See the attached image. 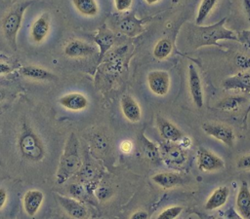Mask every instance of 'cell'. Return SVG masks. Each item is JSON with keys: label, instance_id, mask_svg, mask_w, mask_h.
Instances as JSON below:
<instances>
[{"label": "cell", "instance_id": "6da1fadb", "mask_svg": "<svg viewBox=\"0 0 250 219\" xmlns=\"http://www.w3.org/2000/svg\"><path fill=\"white\" fill-rule=\"evenodd\" d=\"M227 18H224L211 25H191L188 31V42L192 49L205 46H219L220 40L238 41L237 35L225 27Z\"/></svg>", "mask_w": 250, "mask_h": 219}, {"label": "cell", "instance_id": "7a4b0ae2", "mask_svg": "<svg viewBox=\"0 0 250 219\" xmlns=\"http://www.w3.org/2000/svg\"><path fill=\"white\" fill-rule=\"evenodd\" d=\"M82 166V160L79 152V141L76 135L71 132L64 144L62 154L60 158L56 174L58 184H62L76 174Z\"/></svg>", "mask_w": 250, "mask_h": 219}, {"label": "cell", "instance_id": "3957f363", "mask_svg": "<svg viewBox=\"0 0 250 219\" xmlns=\"http://www.w3.org/2000/svg\"><path fill=\"white\" fill-rule=\"evenodd\" d=\"M18 148L21 157L29 162H39L45 156V147L38 134L23 124L18 138Z\"/></svg>", "mask_w": 250, "mask_h": 219}, {"label": "cell", "instance_id": "277c9868", "mask_svg": "<svg viewBox=\"0 0 250 219\" xmlns=\"http://www.w3.org/2000/svg\"><path fill=\"white\" fill-rule=\"evenodd\" d=\"M32 3L33 1H23L15 5L8 11L1 20L3 35L13 50L17 49V36L21 26L24 13Z\"/></svg>", "mask_w": 250, "mask_h": 219}, {"label": "cell", "instance_id": "5b68a950", "mask_svg": "<svg viewBox=\"0 0 250 219\" xmlns=\"http://www.w3.org/2000/svg\"><path fill=\"white\" fill-rule=\"evenodd\" d=\"M160 159L166 165L173 168L182 167L187 162V152L179 143L164 142L159 147Z\"/></svg>", "mask_w": 250, "mask_h": 219}, {"label": "cell", "instance_id": "8992f818", "mask_svg": "<svg viewBox=\"0 0 250 219\" xmlns=\"http://www.w3.org/2000/svg\"><path fill=\"white\" fill-rule=\"evenodd\" d=\"M201 128L206 134L221 141L228 147H233L235 134L230 127L219 123H204Z\"/></svg>", "mask_w": 250, "mask_h": 219}, {"label": "cell", "instance_id": "52a82bcc", "mask_svg": "<svg viewBox=\"0 0 250 219\" xmlns=\"http://www.w3.org/2000/svg\"><path fill=\"white\" fill-rule=\"evenodd\" d=\"M196 159L198 168L204 172H214L225 167L224 160L204 147L198 148Z\"/></svg>", "mask_w": 250, "mask_h": 219}, {"label": "cell", "instance_id": "ba28073f", "mask_svg": "<svg viewBox=\"0 0 250 219\" xmlns=\"http://www.w3.org/2000/svg\"><path fill=\"white\" fill-rule=\"evenodd\" d=\"M147 86L152 93L164 96L168 93L171 85L170 74L165 70H152L146 77Z\"/></svg>", "mask_w": 250, "mask_h": 219}, {"label": "cell", "instance_id": "9c48e42d", "mask_svg": "<svg viewBox=\"0 0 250 219\" xmlns=\"http://www.w3.org/2000/svg\"><path fill=\"white\" fill-rule=\"evenodd\" d=\"M188 90L189 94L192 99V102L197 108H201L204 103L203 97V88L200 75L196 69V67L190 63L188 65Z\"/></svg>", "mask_w": 250, "mask_h": 219}, {"label": "cell", "instance_id": "30bf717a", "mask_svg": "<svg viewBox=\"0 0 250 219\" xmlns=\"http://www.w3.org/2000/svg\"><path fill=\"white\" fill-rule=\"evenodd\" d=\"M97 52V48L85 41L74 39L69 41L63 48V54L70 58L88 57Z\"/></svg>", "mask_w": 250, "mask_h": 219}, {"label": "cell", "instance_id": "8fae6325", "mask_svg": "<svg viewBox=\"0 0 250 219\" xmlns=\"http://www.w3.org/2000/svg\"><path fill=\"white\" fill-rule=\"evenodd\" d=\"M156 125L159 134L168 142L179 143L180 140L185 136L184 132L176 125L160 115L156 116Z\"/></svg>", "mask_w": 250, "mask_h": 219}, {"label": "cell", "instance_id": "7c38bea8", "mask_svg": "<svg viewBox=\"0 0 250 219\" xmlns=\"http://www.w3.org/2000/svg\"><path fill=\"white\" fill-rule=\"evenodd\" d=\"M146 22V18H138L135 13L132 12L123 17L119 21V30L128 37H136L144 31V24Z\"/></svg>", "mask_w": 250, "mask_h": 219}, {"label": "cell", "instance_id": "4fadbf2b", "mask_svg": "<svg viewBox=\"0 0 250 219\" xmlns=\"http://www.w3.org/2000/svg\"><path fill=\"white\" fill-rule=\"evenodd\" d=\"M57 199L62 208L74 219H85L88 215L87 208L78 200L71 197H63L57 195Z\"/></svg>", "mask_w": 250, "mask_h": 219}, {"label": "cell", "instance_id": "5bb4252c", "mask_svg": "<svg viewBox=\"0 0 250 219\" xmlns=\"http://www.w3.org/2000/svg\"><path fill=\"white\" fill-rule=\"evenodd\" d=\"M44 201V194L38 189L27 190L22 198V206L25 213L32 217L39 211Z\"/></svg>", "mask_w": 250, "mask_h": 219}, {"label": "cell", "instance_id": "9a60e30c", "mask_svg": "<svg viewBox=\"0 0 250 219\" xmlns=\"http://www.w3.org/2000/svg\"><path fill=\"white\" fill-rule=\"evenodd\" d=\"M222 86L227 91H238L243 92H250V72L241 71L233 76L226 78Z\"/></svg>", "mask_w": 250, "mask_h": 219}, {"label": "cell", "instance_id": "2e32d148", "mask_svg": "<svg viewBox=\"0 0 250 219\" xmlns=\"http://www.w3.org/2000/svg\"><path fill=\"white\" fill-rule=\"evenodd\" d=\"M50 31V16L48 13L41 14L30 27V37L34 43H42Z\"/></svg>", "mask_w": 250, "mask_h": 219}, {"label": "cell", "instance_id": "e0dca14e", "mask_svg": "<svg viewBox=\"0 0 250 219\" xmlns=\"http://www.w3.org/2000/svg\"><path fill=\"white\" fill-rule=\"evenodd\" d=\"M59 103L65 109L70 111H82L89 105V100L81 92H68L59 98Z\"/></svg>", "mask_w": 250, "mask_h": 219}, {"label": "cell", "instance_id": "ac0fdd59", "mask_svg": "<svg viewBox=\"0 0 250 219\" xmlns=\"http://www.w3.org/2000/svg\"><path fill=\"white\" fill-rule=\"evenodd\" d=\"M120 107L124 117L131 123H138L142 119V110L139 103L130 95L124 94L120 100Z\"/></svg>", "mask_w": 250, "mask_h": 219}, {"label": "cell", "instance_id": "d6986e66", "mask_svg": "<svg viewBox=\"0 0 250 219\" xmlns=\"http://www.w3.org/2000/svg\"><path fill=\"white\" fill-rule=\"evenodd\" d=\"M115 41L114 33L106 27V25H103L99 28L97 34L94 37V42L99 47V59L101 60L104 55L108 52V50L113 46Z\"/></svg>", "mask_w": 250, "mask_h": 219}, {"label": "cell", "instance_id": "ffe728a7", "mask_svg": "<svg viewBox=\"0 0 250 219\" xmlns=\"http://www.w3.org/2000/svg\"><path fill=\"white\" fill-rule=\"evenodd\" d=\"M235 211L243 219H250V189L245 181L241 183L236 195Z\"/></svg>", "mask_w": 250, "mask_h": 219}, {"label": "cell", "instance_id": "44dd1931", "mask_svg": "<svg viewBox=\"0 0 250 219\" xmlns=\"http://www.w3.org/2000/svg\"><path fill=\"white\" fill-rule=\"evenodd\" d=\"M20 73L27 79L36 81H54L57 79V76L54 73L44 67L36 65L22 66L20 68Z\"/></svg>", "mask_w": 250, "mask_h": 219}, {"label": "cell", "instance_id": "7402d4cb", "mask_svg": "<svg viewBox=\"0 0 250 219\" xmlns=\"http://www.w3.org/2000/svg\"><path fill=\"white\" fill-rule=\"evenodd\" d=\"M229 189L227 186H220L213 191L204 204L206 210H215L222 207L228 201Z\"/></svg>", "mask_w": 250, "mask_h": 219}, {"label": "cell", "instance_id": "603a6c76", "mask_svg": "<svg viewBox=\"0 0 250 219\" xmlns=\"http://www.w3.org/2000/svg\"><path fill=\"white\" fill-rule=\"evenodd\" d=\"M151 179L156 185L164 189H170L183 183V179L178 173L170 171L156 173L151 177Z\"/></svg>", "mask_w": 250, "mask_h": 219}, {"label": "cell", "instance_id": "cb8c5ba5", "mask_svg": "<svg viewBox=\"0 0 250 219\" xmlns=\"http://www.w3.org/2000/svg\"><path fill=\"white\" fill-rule=\"evenodd\" d=\"M247 98L244 95L232 94L222 98L217 104L216 108L225 112H235L243 104H245Z\"/></svg>", "mask_w": 250, "mask_h": 219}, {"label": "cell", "instance_id": "d4e9b609", "mask_svg": "<svg viewBox=\"0 0 250 219\" xmlns=\"http://www.w3.org/2000/svg\"><path fill=\"white\" fill-rule=\"evenodd\" d=\"M140 143L142 151L147 160H149L152 163H156L160 160L159 147L156 144H154V142L150 141L145 134H141Z\"/></svg>", "mask_w": 250, "mask_h": 219}, {"label": "cell", "instance_id": "484cf974", "mask_svg": "<svg viewBox=\"0 0 250 219\" xmlns=\"http://www.w3.org/2000/svg\"><path fill=\"white\" fill-rule=\"evenodd\" d=\"M74 8L83 16L95 17L99 13V6L96 0H71Z\"/></svg>", "mask_w": 250, "mask_h": 219}, {"label": "cell", "instance_id": "4316f807", "mask_svg": "<svg viewBox=\"0 0 250 219\" xmlns=\"http://www.w3.org/2000/svg\"><path fill=\"white\" fill-rule=\"evenodd\" d=\"M173 50V44L171 42L170 39L168 38H163L160 39L154 46L153 48V56L156 59L159 60H163L165 58H167Z\"/></svg>", "mask_w": 250, "mask_h": 219}, {"label": "cell", "instance_id": "83f0119b", "mask_svg": "<svg viewBox=\"0 0 250 219\" xmlns=\"http://www.w3.org/2000/svg\"><path fill=\"white\" fill-rule=\"evenodd\" d=\"M91 146H92L93 151L97 155L102 156V155H104L108 151L109 142H108L107 137L104 134L98 132L92 136Z\"/></svg>", "mask_w": 250, "mask_h": 219}, {"label": "cell", "instance_id": "f1b7e54d", "mask_svg": "<svg viewBox=\"0 0 250 219\" xmlns=\"http://www.w3.org/2000/svg\"><path fill=\"white\" fill-rule=\"evenodd\" d=\"M218 0H201L195 17V24L201 25L216 6Z\"/></svg>", "mask_w": 250, "mask_h": 219}, {"label": "cell", "instance_id": "f546056e", "mask_svg": "<svg viewBox=\"0 0 250 219\" xmlns=\"http://www.w3.org/2000/svg\"><path fill=\"white\" fill-rule=\"evenodd\" d=\"M183 209V206L180 205H173L167 207L163 209L155 219H176L181 215Z\"/></svg>", "mask_w": 250, "mask_h": 219}, {"label": "cell", "instance_id": "4dcf8cb0", "mask_svg": "<svg viewBox=\"0 0 250 219\" xmlns=\"http://www.w3.org/2000/svg\"><path fill=\"white\" fill-rule=\"evenodd\" d=\"M68 192L70 194V197L73 199H76L78 201H81L82 199H84V197L86 196V189L85 187L79 183H71L68 186Z\"/></svg>", "mask_w": 250, "mask_h": 219}, {"label": "cell", "instance_id": "1f68e13d", "mask_svg": "<svg viewBox=\"0 0 250 219\" xmlns=\"http://www.w3.org/2000/svg\"><path fill=\"white\" fill-rule=\"evenodd\" d=\"M95 195L98 200L104 201L109 200L113 196V190L107 186H101L96 189Z\"/></svg>", "mask_w": 250, "mask_h": 219}, {"label": "cell", "instance_id": "d6a6232c", "mask_svg": "<svg viewBox=\"0 0 250 219\" xmlns=\"http://www.w3.org/2000/svg\"><path fill=\"white\" fill-rule=\"evenodd\" d=\"M236 65L242 70H247L250 68V57L243 54H237L234 57Z\"/></svg>", "mask_w": 250, "mask_h": 219}, {"label": "cell", "instance_id": "836d02e7", "mask_svg": "<svg viewBox=\"0 0 250 219\" xmlns=\"http://www.w3.org/2000/svg\"><path fill=\"white\" fill-rule=\"evenodd\" d=\"M114 8L120 13L127 12L133 5V0H113Z\"/></svg>", "mask_w": 250, "mask_h": 219}, {"label": "cell", "instance_id": "e575fe53", "mask_svg": "<svg viewBox=\"0 0 250 219\" xmlns=\"http://www.w3.org/2000/svg\"><path fill=\"white\" fill-rule=\"evenodd\" d=\"M236 166L237 168L243 170L250 169V154L240 157L236 163Z\"/></svg>", "mask_w": 250, "mask_h": 219}, {"label": "cell", "instance_id": "d590c367", "mask_svg": "<svg viewBox=\"0 0 250 219\" xmlns=\"http://www.w3.org/2000/svg\"><path fill=\"white\" fill-rule=\"evenodd\" d=\"M119 148L121 150L122 153L124 154H129L132 152L133 148H134V144L131 140H128V139H125L123 141L120 142V145H119Z\"/></svg>", "mask_w": 250, "mask_h": 219}, {"label": "cell", "instance_id": "8d00e7d4", "mask_svg": "<svg viewBox=\"0 0 250 219\" xmlns=\"http://www.w3.org/2000/svg\"><path fill=\"white\" fill-rule=\"evenodd\" d=\"M130 219H148V213L145 210H137L132 213Z\"/></svg>", "mask_w": 250, "mask_h": 219}, {"label": "cell", "instance_id": "74e56055", "mask_svg": "<svg viewBox=\"0 0 250 219\" xmlns=\"http://www.w3.org/2000/svg\"><path fill=\"white\" fill-rule=\"evenodd\" d=\"M226 219H243V218L235 211L234 208L230 207L226 212Z\"/></svg>", "mask_w": 250, "mask_h": 219}, {"label": "cell", "instance_id": "f35d334b", "mask_svg": "<svg viewBox=\"0 0 250 219\" xmlns=\"http://www.w3.org/2000/svg\"><path fill=\"white\" fill-rule=\"evenodd\" d=\"M7 199H8V194H7V191L0 187V210L4 207L6 201H7Z\"/></svg>", "mask_w": 250, "mask_h": 219}, {"label": "cell", "instance_id": "ab89813d", "mask_svg": "<svg viewBox=\"0 0 250 219\" xmlns=\"http://www.w3.org/2000/svg\"><path fill=\"white\" fill-rule=\"evenodd\" d=\"M12 71V67L3 61H0V75H6L9 74Z\"/></svg>", "mask_w": 250, "mask_h": 219}, {"label": "cell", "instance_id": "60d3db41", "mask_svg": "<svg viewBox=\"0 0 250 219\" xmlns=\"http://www.w3.org/2000/svg\"><path fill=\"white\" fill-rule=\"evenodd\" d=\"M243 8L248 20L250 21V0H243Z\"/></svg>", "mask_w": 250, "mask_h": 219}, {"label": "cell", "instance_id": "b9f144b4", "mask_svg": "<svg viewBox=\"0 0 250 219\" xmlns=\"http://www.w3.org/2000/svg\"><path fill=\"white\" fill-rule=\"evenodd\" d=\"M6 95H7L6 91L4 89L0 88V102H2L6 98Z\"/></svg>", "mask_w": 250, "mask_h": 219}, {"label": "cell", "instance_id": "7bdbcfd3", "mask_svg": "<svg viewBox=\"0 0 250 219\" xmlns=\"http://www.w3.org/2000/svg\"><path fill=\"white\" fill-rule=\"evenodd\" d=\"M145 1H146V3L148 4V5H153V4L158 3V2L161 1V0H145Z\"/></svg>", "mask_w": 250, "mask_h": 219}, {"label": "cell", "instance_id": "ee69618b", "mask_svg": "<svg viewBox=\"0 0 250 219\" xmlns=\"http://www.w3.org/2000/svg\"><path fill=\"white\" fill-rule=\"evenodd\" d=\"M249 111H250V104H249V107H248V109H247V111H246V116H245V118L247 117V115H248V113H249Z\"/></svg>", "mask_w": 250, "mask_h": 219}, {"label": "cell", "instance_id": "f6af8a7d", "mask_svg": "<svg viewBox=\"0 0 250 219\" xmlns=\"http://www.w3.org/2000/svg\"><path fill=\"white\" fill-rule=\"evenodd\" d=\"M179 1H180V0H172V3H173V4H177Z\"/></svg>", "mask_w": 250, "mask_h": 219}, {"label": "cell", "instance_id": "bcb514c9", "mask_svg": "<svg viewBox=\"0 0 250 219\" xmlns=\"http://www.w3.org/2000/svg\"><path fill=\"white\" fill-rule=\"evenodd\" d=\"M216 219H226V218H225V217H221V216H220V217H217Z\"/></svg>", "mask_w": 250, "mask_h": 219}, {"label": "cell", "instance_id": "7dc6e473", "mask_svg": "<svg viewBox=\"0 0 250 219\" xmlns=\"http://www.w3.org/2000/svg\"><path fill=\"white\" fill-rule=\"evenodd\" d=\"M188 219H192V218H191V217H189V218H188Z\"/></svg>", "mask_w": 250, "mask_h": 219}]
</instances>
